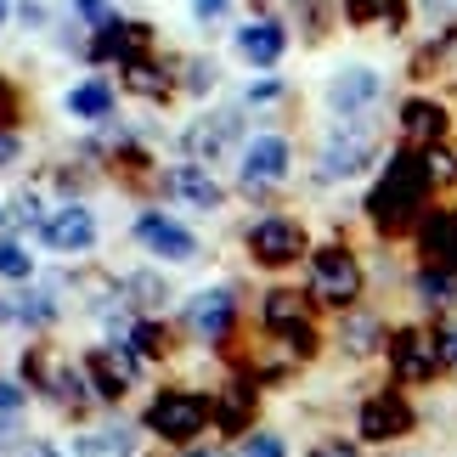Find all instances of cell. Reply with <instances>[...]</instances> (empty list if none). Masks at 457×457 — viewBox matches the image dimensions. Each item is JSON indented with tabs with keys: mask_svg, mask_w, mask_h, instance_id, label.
<instances>
[{
	"mask_svg": "<svg viewBox=\"0 0 457 457\" xmlns=\"http://www.w3.org/2000/svg\"><path fill=\"white\" fill-rule=\"evenodd\" d=\"M6 12H12V6H6V0H0V23H6Z\"/></svg>",
	"mask_w": 457,
	"mask_h": 457,
	"instance_id": "obj_19",
	"label": "cell"
},
{
	"mask_svg": "<svg viewBox=\"0 0 457 457\" xmlns=\"http://www.w3.org/2000/svg\"><path fill=\"white\" fill-rule=\"evenodd\" d=\"M237 457H288V446H283V435H249V441H243V452Z\"/></svg>",
	"mask_w": 457,
	"mask_h": 457,
	"instance_id": "obj_12",
	"label": "cell"
},
{
	"mask_svg": "<svg viewBox=\"0 0 457 457\" xmlns=\"http://www.w3.org/2000/svg\"><path fill=\"white\" fill-rule=\"evenodd\" d=\"M283 46H288L283 23H266V17H260V23H243V29H237V51H243L254 68H271L277 57H283Z\"/></svg>",
	"mask_w": 457,
	"mask_h": 457,
	"instance_id": "obj_6",
	"label": "cell"
},
{
	"mask_svg": "<svg viewBox=\"0 0 457 457\" xmlns=\"http://www.w3.org/2000/svg\"><path fill=\"white\" fill-rule=\"evenodd\" d=\"M373 164V142H367V130H339V142L322 147V175L328 181H350V175H361Z\"/></svg>",
	"mask_w": 457,
	"mask_h": 457,
	"instance_id": "obj_5",
	"label": "cell"
},
{
	"mask_svg": "<svg viewBox=\"0 0 457 457\" xmlns=\"http://www.w3.org/2000/svg\"><path fill=\"white\" fill-rule=\"evenodd\" d=\"M220 12H226V0H192V17H204V23H215Z\"/></svg>",
	"mask_w": 457,
	"mask_h": 457,
	"instance_id": "obj_14",
	"label": "cell"
},
{
	"mask_svg": "<svg viewBox=\"0 0 457 457\" xmlns=\"http://www.w3.org/2000/svg\"><path fill=\"white\" fill-rule=\"evenodd\" d=\"M62 108L74 113V119H108V113H113V85L85 79V85H74V91L62 96Z\"/></svg>",
	"mask_w": 457,
	"mask_h": 457,
	"instance_id": "obj_7",
	"label": "cell"
},
{
	"mask_svg": "<svg viewBox=\"0 0 457 457\" xmlns=\"http://www.w3.org/2000/svg\"><path fill=\"white\" fill-rule=\"evenodd\" d=\"M40 243L51 254H85L96 243V215L85 204H62L40 220Z\"/></svg>",
	"mask_w": 457,
	"mask_h": 457,
	"instance_id": "obj_3",
	"label": "cell"
},
{
	"mask_svg": "<svg viewBox=\"0 0 457 457\" xmlns=\"http://www.w3.org/2000/svg\"><path fill=\"white\" fill-rule=\"evenodd\" d=\"M12 158H17V142H12V136H0V164H12Z\"/></svg>",
	"mask_w": 457,
	"mask_h": 457,
	"instance_id": "obj_16",
	"label": "cell"
},
{
	"mask_svg": "<svg viewBox=\"0 0 457 457\" xmlns=\"http://www.w3.org/2000/svg\"><path fill=\"white\" fill-rule=\"evenodd\" d=\"M311 457H356V452H350V446H339V441H328V446H316Z\"/></svg>",
	"mask_w": 457,
	"mask_h": 457,
	"instance_id": "obj_15",
	"label": "cell"
},
{
	"mask_svg": "<svg viewBox=\"0 0 457 457\" xmlns=\"http://www.w3.org/2000/svg\"><path fill=\"white\" fill-rule=\"evenodd\" d=\"M446 345H452V361H457V333H452V339H446Z\"/></svg>",
	"mask_w": 457,
	"mask_h": 457,
	"instance_id": "obj_18",
	"label": "cell"
},
{
	"mask_svg": "<svg viewBox=\"0 0 457 457\" xmlns=\"http://www.w3.org/2000/svg\"><path fill=\"white\" fill-rule=\"evenodd\" d=\"M175 192H181L187 204H198V209H220V187L209 181V175H198V170H175Z\"/></svg>",
	"mask_w": 457,
	"mask_h": 457,
	"instance_id": "obj_10",
	"label": "cell"
},
{
	"mask_svg": "<svg viewBox=\"0 0 457 457\" xmlns=\"http://www.w3.org/2000/svg\"><path fill=\"white\" fill-rule=\"evenodd\" d=\"M136 237H142V249L153 260H170V266L198 260V237H192L187 226H175L170 215H142V220H136Z\"/></svg>",
	"mask_w": 457,
	"mask_h": 457,
	"instance_id": "obj_4",
	"label": "cell"
},
{
	"mask_svg": "<svg viewBox=\"0 0 457 457\" xmlns=\"http://www.w3.org/2000/svg\"><path fill=\"white\" fill-rule=\"evenodd\" d=\"M288 164H294V147H288V136H277V130L249 136V142H243V153H237V175H243L249 187H271V181H283Z\"/></svg>",
	"mask_w": 457,
	"mask_h": 457,
	"instance_id": "obj_2",
	"label": "cell"
},
{
	"mask_svg": "<svg viewBox=\"0 0 457 457\" xmlns=\"http://www.w3.org/2000/svg\"><path fill=\"white\" fill-rule=\"evenodd\" d=\"M23 457H68V452H57V446H29Z\"/></svg>",
	"mask_w": 457,
	"mask_h": 457,
	"instance_id": "obj_17",
	"label": "cell"
},
{
	"mask_svg": "<svg viewBox=\"0 0 457 457\" xmlns=\"http://www.w3.org/2000/svg\"><path fill=\"white\" fill-rule=\"evenodd\" d=\"M12 407H23V390L12 378H0V412H12Z\"/></svg>",
	"mask_w": 457,
	"mask_h": 457,
	"instance_id": "obj_13",
	"label": "cell"
},
{
	"mask_svg": "<svg viewBox=\"0 0 457 457\" xmlns=\"http://www.w3.org/2000/svg\"><path fill=\"white\" fill-rule=\"evenodd\" d=\"M378 102H384V74L367 68V62H350L328 79V108H333V119H345V125H361Z\"/></svg>",
	"mask_w": 457,
	"mask_h": 457,
	"instance_id": "obj_1",
	"label": "cell"
},
{
	"mask_svg": "<svg viewBox=\"0 0 457 457\" xmlns=\"http://www.w3.org/2000/svg\"><path fill=\"white\" fill-rule=\"evenodd\" d=\"M74 452L79 457H130L136 441H130L125 429H91V435H79V441H74Z\"/></svg>",
	"mask_w": 457,
	"mask_h": 457,
	"instance_id": "obj_9",
	"label": "cell"
},
{
	"mask_svg": "<svg viewBox=\"0 0 457 457\" xmlns=\"http://www.w3.org/2000/svg\"><path fill=\"white\" fill-rule=\"evenodd\" d=\"M226 316H232V294H226V288L192 294V328H198V333H209V339H215V333L226 328Z\"/></svg>",
	"mask_w": 457,
	"mask_h": 457,
	"instance_id": "obj_8",
	"label": "cell"
},
{
	"mask_svg": "<svg viewBox=\"0 0 457 457\" xmlns=\"http://www.w3.org/2000/svg\"><path fill=\"white\" fill-rule=\"evenodd\" d=\"M29 271H34L29 249H23L17 237H0V277H12V283H29Z\"/></svg>",
	"mask_w": 457,
	"mask_h": 457,
	"instance_id": "obj_11",
	"label": "cell"
}]
</instances>
